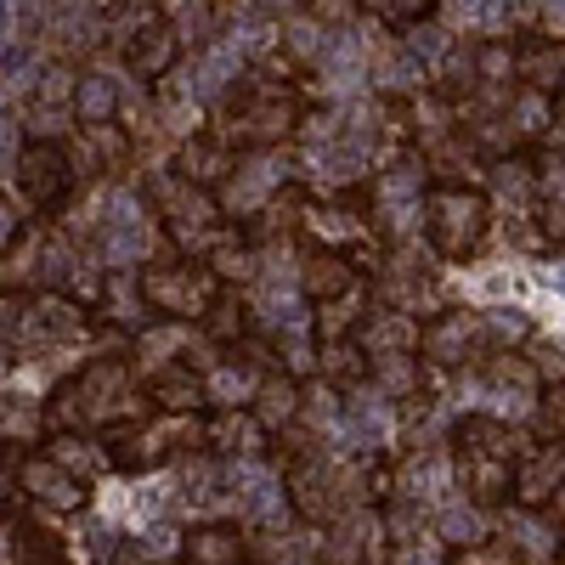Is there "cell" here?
<instances>
[{
  "label": "cell",
  "instance_id": "3",
  "mask_svg": "<svg viewBox=\"0 0 565 565\" xmlns=\"http://www.w3.org/2000/svg\"><path fill=\"white\" fill-rule=\"evenodd\" d=\"M526 452V436L514 424L492 418V413H469L452 430V476L463 487V503L487 509H509L514 498V463Z\"/></svg>",
  "mask_w": 565,
  "mask_h": 565
},
{
  "label": "cell",
  "instance_id": "34",
  "mask_svg": "<svg viewBox=\"0 0 565 565\" xmlns=\"http://www.w3.org/2000/svg\"><path fill=\"white\" fill-rule=\"evenodd\" d=\"M537 153H543V159H565V97L548 103V130H543V141H537Z\"/></svg>",
  "mask_w": 565,
  "mask_h": 565
},
{
  "label": "cell",
  "instance_id": "17",
  "mask_svg": "<svg viewBox=\"0 0 565 565\" xmlns=\"http://www.w3.org/2000/svg\"><path fill=\"white\" fill-rule=\"evenodd\" d=\"M418 334L424 322L413 311L396 306H367L362 328H356V345L367 351V362H385V356H418Z\"/></svg>",
  "mask_w": 565,
  "mask_h": 565
},
{
  "label": "cell",
  "instance_id": "24",
  "mask_svg": "<svg viewBox=\"0 0 565 565\" xmlns=\"http://www.w3.org/2000/svg\"><path fill=\"white\" fill-rule=\"evenodd\" d=\"M481 380H487L498 396H521L526 407H537V396H543V373L532 367L526 351H498V356H487V362H481Z\"/></svg>",
  "mask_w": 565,
  "mask_h": 565
},
{
  "label": "cell",
  "instance_id": "8",
  "mask_svg": "<svg viewBox=\"0 0 565 565\" xmlns=\"http://www.w3.org/2000/svg\"><path fill=\"white\" fill-rule=\"evenodd\" d=\"M108 469L119 476H148V469L181 458V452H204V418H136L108 430Z\"/></svg>",
  "mask_w": 565,
  "mask_h": 565
},
{
  "label": "cell",
  "instance_id": "5",
  "mask_svg": "<svg viewBox=\"0 0 565 565\" xmlns=\"http://www.w3.org/2000/svg\"><path fill=\"white\" fill-rule=\"evenodd\" d=\"M424 244L436 249V260H469L492 238V199L476 181H430L424 186Z\"/></svg>",
  "mask_w": 565,
  "mask_h": 565
},
{
  "label": "cell",
  "instance_id": "36",
  "mask_svg": "<svg viewBox=\"0 0 565 565\" xmlns=\"http://www.w3.org/2000/svg\"><path fill=\"white\" fill-rule=\"evenodd\" d=\"M18 498H23V492H18V476H12L7 463H0V526L12 521V509H18Z\"/></svg>",
  "mask_w": 565,
  "mask_h": 565
},
{
  "label": "cell",
  "instance_id": "32",
  "mask_svg": "<svg viewBox=\"0 0 565 565\" xmlns=\"http://www.w3.org/2000/svg\"><path fill=\"white\" fill-rule=\"evenodd\" d=\"M29 232V221H23V199H12V193H0V260H7V249Z\"/></svg>",
  "mask_w": 565,
  "mask_h": 565
},
{
  "label": "cell",
  "instance_id": "25",
  "mask_svg": "<svg viewBox=\"0 0 565 565\" xmlns=\"http://www.w3.org/2000/svg\"><path fill=\"white\" fill-rule=\"evenodd\" d=\"M181 565H244L249 559V543L244 532H232V526H193L181 537Z\"/></svg>",
  "mask_w": 565,
  "mask_h": 565
},
{
  "label": "cell",
  "instance_id": "27",
  "mask_svg": "<svg viewBox=\"0 0 565 565\" xmlns=\"http://www.w3.org/2000/svg\"><path fill=\"white\" fill-rule=\"evenodd\" d=\"M537 226H543L548 244H565V159H554V164L543 159V175H537Z\"/></svg>",
  "mask_w": 565,
  "mask_h": 565
},
{
  "label": "cell",
  "instance_id": "7",
  "mask_svg": "<svg viewBox=\"0 0 565 565\" xmlns=\"http://www.w3.org/2000/svg\"><path fill=\"white\" fill-rule=\"evenodd\" d=\"M108 45L119 52L125 74L141 85H159L175 63H181V40L170 34V23L159 18L153 0H114V34Z\"/></svg>",
  "mask_w": 565,
  "mask_h": 565
},
{
  "label": "cell",
  "instance_id": "13",
  "mask_svg": "<svg viewBox=\"0 0 565 565\" xmlns=\"http://www.w3.org/2000/svg\"><path fill=\"white\" fill-rule=\"evenodd\" d=\"M238 148H232L226 136H215L210 125H199V130H186L181 141H175V159H170V170L181 175V181H193V186H204V193H221V186L238 175Z\"/></svg>",
  "mask_w": 565,
  "mask_h": 565
},
{
  "label": "cell",
  "instance_id": "33",
  "mask_svg": "<svg viewBox=\"0 0 565 565\" xmlns=\"http://www.w3.org/2000/svg\"><path fill=\"white\" fill-rule=\"evenodd\" d=\"M385 565H447L436 543H424V537H407V543H391V559Z\"/></svg>",
  "mask_w": 565,
  "mask_h": 565
},
{
  "label": "cell",
  "instance_id": "9",
  "mask_svg": "<svg viewBox=\"0 0 565 565\" xmlns=\"http://www.w3.org/2000/svg\"><path fill=\"white\" fill-rule=\"evenodd\" d=\"M12 181H18V199H23L29 210H40V215L68 210L74 186H79V170H74L68 141H23L18 164H12Z\"/></svg>",
  "mask_w": 565,
  "mask_h": 565
},
{
  "label": "cell",
  "instance_id": "23",
  "mask_svg": "<svg viewBox=\"0 0 565 565\" xmlns=\"http://www.w3.org/2000/svg\"><path fill=\"white\" fill-rule=\"evenodd\" d=\"M266 447V430L249 418V407H221L204 418V452H221V458H260Z\"/></svg>",
  "mask_w": 565,
  "mask_h": 565
},
{
  "label": "cell",
  "instance_id": "10",
  "mask_svg": "<svg viewBox=\"0 0 565 565\" xmlns=\"http://www.w3.org/2000/svg\"><path fill=\"white\" fill-rule=\"evenodd\" d=\"M487 356H492V345H487L481 311L447 306V311H436V317H424L418 362H430V367H481Z\"/></svg>",
  "mask_w": 565,
  "mask_h": 565
},
{
  "label": "cell",
  "instance_id": "14",
  "mask_svg": "<svg viewBox=\"0 0 565 565\" xmlns=\"http://www.w3.org/2000/svg\"><path fill=\"white\" fill-rule=\"evenodd\" d=\"M18 492L40 509H57V514H79L90 503V481L68 476L52 452H23L18 458Z\"/></svg>",
  "mask_w": 565,
  "mask_h": 565
},
{
  "label": "cell",
  "instance_id": "2",
  "mask_svg": "<svg viewBox=\"0 0 565 565\" xmlns=\"http://www.w3.org/2000/svg\"><path fill=\"white\" fill-rule=\"evenodd\" d=\"M136 373L125 356H97V362H85L74 380L57 385V396L40 407V418L52 424L57 436H79V430H97V424H136V418H148V407L136 402Z\"/></svg>",
  "mask_w": 565,
  "mask_h": 565
},
{
  "label": "cell",
  "instance_id": "26",
  "mask_svg": "<svg viewBox=\"0 0 565 565\" xmlns=\"http://www.w3.org/2000/svg\"><path fill=\"white\" fill-rule=\"evenodd\" d=\"M322 356H317V373L328 380V391H340V396H356L362 385H367V373H373V362H367V351L356 345V340H340V345H317Z\"/></svg>",
  "mask_w": 565,
  "mask_h": 565
},
{
  "label": "cell",
  "instance_id": "35",
  "mask_svg": "<svg viewBox=\"0 0 565 565\" xmlns=\"http://www.w3.org/2000/svg\"><path fill=\"white\" fill-rule=\"evenodd\" d=\"M311 23H345L356 12V0H300Z\"/></svg>",
  "mask_w": 565,
  "mask_h": 565
},
{
  "label": "cell",
  "instance_id": "31",
  "mask_svg": "<svg viewBox=\"0 0 565 565\" xmlns=\"http://www.w3.org/2000/svg\"><path fill=\"white\" fill-rule=\"evenodd\" d=\"M452 565H532V559L509 543V532H492L469 548H452Z\"/></svg>",
  "mask_w": 565,
  "mask_h": 565
},
{
  "label": "cell",
  "instance_id": "12",
  "mask_svg": "<svg viewBox=\"0 0 565 565\" xmlns=\"http://www.w3.org/2000/svg\"><path fill=\"white\" fill-rule=\"evenodd\" d=\"M565 498V441H526L521 463H514V509L526 514H548Z\"/></svg>",
  "mask_w": 565,
  "mask_h": 565
},
{
  "label": "cell",
  "instance_id": "15",
  "mask_svg": "<svg viewBox=\"0 0 565 565\" xmlns=\"http://www.w3.org/2000/svg\"><path fill=\"white\" fill-rule=\"evenodd\" d=\"M514 85L543 97V103L565 97V34L532 29L514 40Z\"/></svg>",
  "mask_w": 565,
  "mask_h": 565
},
{
  "label": "cell",
  "instance_id": "20",
  "mask_svg": "<svg viewBox=\"0 0 565 565\" xmlns=\"http://www.w3.org/2000/svg\"><path fill=\"white\" fill-rule=\"evenodd\" d=\"M125 90L108 68H85L74 74V130H97V125H119Z\"/></svg>",
  "mask_w": 565,
  "mask_h": 565
},
{
  "label": "cell",
  "instance_id": "21",
  "mask_svg": "<svg viewBox=\"0 0 565 565\" xmlns=\"http://www.w3.org/2000/svg\"><path fill=\"white\" fill-rule=\"evenodd\" d=\"M356 266L345 260V255H334V249H311L306 244V260H300V289H306V300L311 306H328V300H345V295H356Z\"/></svg>",
  "mask_w": 565,
  "mask_h": 565
},
{
  "label": "cell",
  "instance_id": "28",
  "mask_svg": "<svg viewBox=\"0 0 565 565\" xmlns=\"http://www.w3.org/2000/svg\"><path fill=\"white\" fill-rule=\"evenodd\" d=\"M436 7H441V0H356V12L373 18L380 29H391V34H407L418 23H430Z\"/></svg>",
  "mask_w": 565,
  "mask_h": 565
},
{
  "label": "cell",
  "instance_id": "29",
  "mask_svg": "<svg viewBox=\"0 0 565 565\" xmlns=\"http://www.w3.org/2000/svg\"><path fill=\"white\" fill-rule=\"evenodd\" d=\"M362 317H367L362 295H345V300H328V306H317V345H340V340H356Z\"/></svg>",
  "mask_w": 565,
  "mask_h": 565
},
{
  "label": "cell",
  "instance_id": "19",
  "mask_svg": "<svg viewBox=\"0 0 565 565\" xmlns=\"http://www.w3.org/2000/svg\"><path fill=\"white\" fill-rule=\"evenodd\" d=\"M300 407H306V396H300V380H295V373H282V367L260 373V385H255V396H249V418L260 424L266 436H282V430H289V424L300 418Z\"/></svg>",
  "mask_w": 565,
  "mask_h": 565
},
{
  "label": "cell",
  "instance_id": "22",
  "mask_svg": "<svg viewBox=\"0 0 565 565\" xmlns=\"http://www.w3.org/2000/svg\"><path fill=\"white\" fill-rule=\"evenodd\" d=\"M159 7V18L170 23V34L181 40V52L186 45H210L221 29H226V0H153Z\"/></svg>",
  "mask_w": 565,
  "mask_h": 565
},
{
  "label": "cell",
  "instance_id": "18",
  "mask_svg": "<svg viewBox=\"0 0 565 565\" xmlns=\"http://www.w3.org/2000/svg\"><path fill=\"white\" fill-rule=\"evenodd\" d=\"M148 407H159L164 418H204V407H210L204 373L193 362H164L148 385Z\"/></svg>",
  "mask_w": 565,
  "mask_h": 565
},
{
  "label": "cell",
  "instance_id": "6",
  "mask_svg": "<svg viewBox=\"0 0 565 565\" xmlns=\"http://www.w3.org/2000/svg\"><path fill=\"white\" fill-rule=\"evenodd\" d=\"M136 289H141V306L159 311L164 322H204L210 306L221 300V277L204 260L159 255L136 271Z\"/></svg>",
  "mask_w": 565,
  "mask_h": 565
},
{
  "label": "cell",
  "instance_id": "11",
  "mask_svg": "<svg viewBox=\"0 0 565 565\" xmlns=\"http://www.w3.org/2000/svg\"><path fill=\"white\" fill-rule=\"evenodd\" d=\"M85 328H90V317H85L79 300H68L63 289H40V295L23 300L12 334H18L23 351H45V345H63V340L85 334Z\"/></svg>",
  "mask_w": 565,
  "mask_h": 565
},
{
  "label": "cell",
  "instance_id": "1",
  "mask_svg": "<svg viewBox=\"0 0 565 565\" xmlns=\"http://www.w3.org/2000/svg\"><path fill=\"white\" fill-rule=\"evenodd\" d=\"M311 119L306 90L289 74H271V68H249L244 79H232L215 103L210 130L226 136L238 153H271L282 141H295Z\"/></svg>",
  "mask_w": 565,
  "mask_h": 565
},
{
  "label": "cell",
  "instance_id": "4",
  "mask_svg": "<svg viewBox=\"0 0 565 565\" xmlns=\"http://www.w3.org/2000/svg\"><path fill=\"white\" fill-rule=\"evenodd\" d=\"M148 204L159 210V232L186 260H210L226 238H238V226L226 221V204L215 193H204V186L181 181L175 170H159L148 181Z\"/></svg>",
  "mask_w": 565,
  "mask_h": 565
},
{
  "label": "cell",
  "instance_id": "16",
  "mask_svg": "<svg viewBox=\"0 0 565 565\" xmlns=\"http://www.w3.org/2000/svg\"><path fill=\"white\" fill-rule=\"evenodd\" d=\"M74 170L79 175H97V181H114L136 164V136L125 125H97V130H74Z\"/></svg>",
  "mask_w": 565,
  "mask_h": 565
},
{
  "label": "cell",
  "instance_id": "30",
  "mask_svg": "<svg viewBox=\"0 0 565 565\" xmlns=\"http://www.w3.org/2000/svg\"><path fill=\"white\" fill-rule=\"evenodd\" d=\"M436 532H441V543H447V548H469V543L492 537V526L481 521V509H476V503H463V509H447L441 521H436Z\"/></svg>",
  "mask_w": 565,
  "mask_h": 565
}]
</instances>
